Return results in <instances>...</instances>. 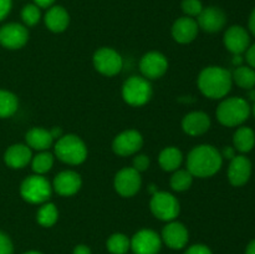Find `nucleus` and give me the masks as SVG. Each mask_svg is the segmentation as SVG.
<instances>
[{
  "mask_svg": "<svg viewBox=\"0 0 255 254\" xmlns=\"http://www.w3.org/2000/svg\"><path fill=\"white\" fill-rule=\"evenodd\" d=\"M223 164L222 153L212 144H199L194 147L187 157V169L193 177L207 178L221 169Z\"/></svg>",
  "mask_w": 255,
  "mask_h": 254,
  "instance_id": "1",
  "label": "nucleus"
},
{
  "mask_svg": "<svg viewBox=\"0 0 255 254\" xmlns=\"http://www.w3.org/2000/svg\"><path fill=\"white\" fill-rule=\"evenodd\" d=\"M233 84L231 71L221 66H208L198 76V87L202 94L212 100L223 99L229 94Z\"/></svg>",
  "mask_w": 255,
  "mask_h": 254,
  "instance_id": "2",
  "label": "nucleus"
},
{
  "mask_svg": "<svg viewBox=\"0 0 255 254\" xmlns=\"http://www.w3.org/2000/svg\"><path fill=\"white\" fill-rule=\"evenodd\" d=\"M55 156L61 162L71 166L81 164L87 158V147L76 134H64L54 146Z\"/></svg>",
  "mask_w": 255,
  "mask_h": 254,
  "instance_id": "3",
  "label": "nucleus"
},
{
  "mask_svg": "<svg viewBox=\"0 0 255 254\" xmlns=\"http://www.w3.org/2000/svg\"><path fill=\"white\" fill-rule=\"evenodd\" d=\"M216 115L218 121L224 126H239L248 120L251 106L242 97H229L219 104Z\"/></svg>",
  "mask_w": 255,
  "mask_h": 254,
  "instance_id": "4",
  "label": "nucleus"
},
{
  "mask_svg": "<svg viewBox=\"0 0 255 254\" xmlns=\"http://www.w3.org/2000/svg\"><path fill=\"white\" fill-rule=\"evenodd\" d=\"M52 186L50 182L40 174H31L22 181L20 186V194L22 199L31 204H42L51 197Z\"/></svg>",
  "mask_w": 255,
  "mask_h": 254,
  "instance_id": "5",
  "label": "nucleus"
},
{
  "mask_svg": "<svg viewBox=\"0 0 255 254\" xmlns=\"http://www.w3.org/2000/svg\"><path fill=\"white\" fill-rule=\"evenodd\" d=\"M152 94L151 82L143 76H131L122 86V97L131 106H143L151 100Z\"/></svg>",
  "mask_w": 255,
  "mask_h": 254,
  "instance_id": "6",
  "label": "nucleus"
},
{
  "mask_svg": "<svg viewBox=\"0 0 255 254\" xmlns=\"http://www.w3.org/2000/svg\"><path fill=\"white\" fill-rule=\"evenodd\" d=\"M149 208H151V212L157 219L171 222L178 217L181 207H179L178 199L173 194L161 191L154 192L152 194Z\"/></svg>",
  "mask_w": 255,
  "mask_h": 254,
  "instance_id": "7",
  "label": "nucleus"
},
{
  "mask_svg": "<svg viewBox=\"0 0 255 254\" xmlns=\"http://www.w3.org/2000/svg\"><path fill=\"white\" fill-rule=\"evenodd\" d=\"M92 61L95 69L105 76H115L120 74L124 66L121 55L111 47H101L97 50L94 54Z\"/></svg>",
  "mask_w": 255,
  "mask_h": 254,
  "instance_id": "8",
  "label": "nucleus"
},
{
  "mask_svg": "<svg viewBox=\"0 0 255 254\" xmlns=\"http://www.w3.org/2000/svg\"><path fill=\"white\" fill-rule=\"evenodd\" d=\"M141 173L133 167H125L120 169L114 179V187L122 197H132L141 189Z\"/></svg>",
  "mask_w": 255,
  "mask_h": 254,
  "instance_id": "9",
  "label": "nucleus"
},
{
  "mask_svg": "<svg viewBox=\"0 0 255 254\" xmlns=\"http://www.w3.org/2000/svg\"><path fill=\"white\" fill-rule=\"evenodd\" d=\"M143 146V137L136 129H126L115 137L112 149L121 157L132 156L137 153Z\"/></svg>",
  "mask_w": 255,
  "mask_h": 254,
  "instance_id": "10",
  "label": "nucleus"
},
{
  "mask_svg": "<svg viewBox=\"0 0 255 254\" xmlns=\"http://www.w3.org/2000/svg\"><path fill=\"white\" fill-rule=\"evenodd\" d=\"M168 69V60L162 52L149 51L141 57L139 70L144 79L156 80L163 76Z\"/></svg>",
  "mask_w": 255,
  "mask_h": 254,
  "instance_id": "11",
  "label": "nucleus"
},
{
  "mask_svg": "<svg viewBox=\"0 0 255 254\" xmlns=\"http://www.w3.org/2000/svg\"><path fill=\"white\" fill-rule=\"evenodd\" d=\"M29 40V31L25 25L9 22L0 27V44L10 50L21 49Z\"/></svg>",
  "mask_w": 255,
  "mask_h": 254,
  "instance_id": "12",
  "label": "nucleus"
},
{
  "mask_svg": "<svg viewBox=\"0 0 255 254\" xmlns=\"http://www.w3.org/2000/svg\"><path fill=\"white\" fill-rule=\"evenodd\" d=\"M161 246V237L152 229H141L131 239V248L134 254H157Z\"/></svg>",
  "mask_w": 255,
  "mask_h": 254,
  "instance_id": "13",
  "label": "nucleus"
},
{
  "mask_svg": "<svg viewBox=\"0 0 255 254\" xmlns=\"http://www.w3.org/2000/svg\"><path fill=\"white\" fill-rule=\"evenodd\" d=\"M223 42L228 51L234 55H241L248 50L249 44H251V36L243 26L233 25L224 32Z\"/></svg>",
  "mask_w": 255,
  "mask_h": 254,
  "instance_id": "14",
  "label": "nucleus"
},
{
  "mask_svg": "<svg viewBox=\"0 0 255 254\" xmlns=\"http://www.w3.org/2000/svg\"><path fill=\"white\" fill-rule=\"evenodd\" d=\"M227 16L222 9L217 6L203 7L201 14L197 16L199 29L206 32H218L226 26Z\"/></svg>",
  "mask_w": 255,
  "mask_h": 254,
  "instance_id": "15",
  "label": "nucleus"
},
{
  "mask_svg": "<svg viewBox=\"0 0 255 254\" xmlns=\"http://www.w3.org/2000/svg\"><path fill=\"white\" fill-rule=\"evenodd\" d=\"M82 186L81 177L75 171H62L57 174L52 182V188L57 194L70 197L76 194Z\"/></svg>",
  "mask_w": 255,
  "mask_h": 254,
  "instance_id": "16",
  "label": "nucleus"
},
{
  "mask_svg": "<svg viewBox=\"0 0 255 254\" xmlns=\"http://www.w3.org/2000/svg\"><path fill=\"white\" fill-rule=\"evenodd\" d=\"M252 174V162L246 156H236L228 167V179L233 186H244Z\"/></svg>",
  "mask_w": 255,
  "mask_h": 254,
  "instance_id": "17",
  "label": "nucleus"
},
{
  "mask_svg": "<svg viewBox=\"0 0 255 254\" xmlns=\"http://www.w3.org/2000/svg\"><path fill=\"white\" fill-rule=\"evenodd\" d=\"M199 26L193 17L182 16L172 25V36L179 44H189L197 37Z\"/></svg>",
  "mask_w": 255,
  "mask_h": 254,
  "instance_id": "18",
  "label": "nucleus"
},
{
  "mask_svg": "<svg viewBox=\"0 0 255 254\" xmlns=\"http://www.w3.org/2000/svg\"><path fill=\"white\" fill-rule=\"evenodd\" d=\"M162 239L172 249H182L188 243V231L181 222L171 221L162 231Z\"/></svg>",
  "mask_w": 255,
  "mask_h": 254,
  "instance_id": "19",
  "label": "nucleus"
},
{
  "mask_svg": "<svg viewBox=\"0 0 255 254\" xmlns=\"http://www.w3.org/2000/svg\"><path fill=\"white\" fill-rule=\"evenodd\" d=\"M209 127H211V119L206 112H189L182 120V128L189 136H201L208 131Z\"/></svg>",
  "mask_w": 255,
  "mask_h": 254,
  "instance_id": "20",
  "label": "nucleus"
},
{
  "mask_svg": "<svg viewBox=\"0 0 255 254\" xmlns=\"http://www.w3.org/2000/svg\"><path fill=\"white\" fill-rule=\"evenodd\" d=\"M32 152L27 144L15 143L5 151L4 161L10 168L20 169L26 167L31 162Z\"/></svg>",
  "mask_w": 255,
  "mask_h": 254,
  "instance_id": "21",
  "label": "nucleus"
},
{
  "mask_svg": "<svg viewBox=\"0 0 255 254\" xmlns=\"http://www.w3.org/2000/svg\"><path fill=\"white\" fill-rule=\"evenodd\" d=\"M45 25L52 32H62L70 24V15L65 7L60 5H52L49 7L44 16Z\"/></svg>",
  "mask_w": 255,
  "mask_h": 254,
  "instance_id": "22",
  "label": "nucleus"
},
{
  "mask_svg": "<svg viewBox=\"0 0 255 254\" xmlns=\"http://www.w3.org/2000/svg\"><path fill=\"white\" fill-rule=\"evenodd\" d=\"M26 144L35 151H47L52 146L55 139L52 138L50 129H45L42 127H32L25 134Z\"/></svg>",
  "mask_w": 255,
  "mask_h": 254,
  "instance_id": "23",
  "label": "nucleus"
},
{
  "mask_svg": "<svg viewBox=\"0 0 255 254\" xmlns=\"http://www.w3.org/2000/svg\"><path fill=\"white\" fill-rule=\"evenodd\" d=\"M159 166L166 172H174L179 169L183 162V153L177 147L169 146L161 151L158 156Z\"/></svg>",
  "mask_w": 255,
  "mask_h": 254,
  "instance_id": "24",
  "label": "nucleus"
},
{
  "mask_svg": "<svg viewBox=\"0 0 255 254\" xmlns=\"http://www.w3.org/2000/svg\"><path fill=\"white\" fill-rule=\"evenodd\" d=\"M234 148L242 153L252 151L255 144V133L249 127H239L233 137Z\"/></svg>",
  "mask_w": 255,
  "mask_h": 254,
  "instance_id": "25",
  "label": "nucleus"
},
{
  "mask_svg": "<svg viewBox=\"0 0 255 254\" xmlns=\"http://www.w3.org/2000/svg\"><path fill=\"white\" fill-rule=\"evenodd\" d=\"M233 81L239 87L246 90H252L255 86V70L251 66H237L232 75Z\"/></svg>",
  "mask_w": 255,
  "mask_h": 254,
  "instance_id": "26",
  "label": "nucleus"
},
{
  "mask_svg": "<svg viewBox=\"0 0 255 254\" xmlns=\"http://www.w3.org/2000/svg\"><path fill=\"white\" fill-rule=\"evenodd\" d=\"M54 162V154L50 153V152L47 151H41L37 154H35V156H32V159L30 163H31V168L35 174L44 176L45 173H47V172L52 168Z\"/></svg>",
  "mask_w": 255,
  "mask_h": 254,
  "instance_id": "27",
  "label": "nucleus"
},
{
  "mask_svg": "<svg viewBox=\"0 0 255 254\" xmlns=\"http://www.w3.org/2000/svg\"><path fill=\"white\" fill-rule=\"evenodd\" d=\"M19 101L12 92L0 90V119L12 116L17 111Z\"/></svg>",
  "mask_w": 255,
  "mask_h": 254,
  "instance_id": "28",
  "label": "nucleus"
},
{
  "mask_svg": "<svg viewBox=\"0 0 255 254\" xmlns=\"http://www.w3.org/2000/svg\"><path fill=\"white\" fill-rule=\"evenodd\" d=\"M57 218H59V211L56 206L50 202L42 203L36 213L37 223L42 227H52L57 222Z\"/></svg>",
  "mask_w": 255,
  "mask_h": 254,
  "instance_id": "29",
  "label": "nucleus"
},
{
  "mask_svg": "<svg viewBox=\"0 0 255 254\" xmlns=\"http://www.w3.org/2000/svg\"><path fill=\"white\" fill-rule=\"evenodd\" d=\"M193 178L194 177L192 176L188 169H177L172 174L169 184H171L173 191L184 192L191 188L192 183H193Z\"/></svg>",
  "mask_w": 255,
  "mask_h": 254,
  "instance_id": "30",
  "label": "nucleus"
},
{
  "mask_svg": "<svg viewBox=\"0 0 255 254\" xmlns=\"http://www.w3.org/2000/svg\"><path fill=\"white\" fill-rule=\"evenodd\" d=\"M131 247V241L122 233H115L107 241V249L112 254H126Z\"/></svg>",
  "mask_w": 255,
  "mask_h": 254,
  "instance_id": "31",
  "label": "nucleus"
},
{
  "mask_svg": "<svg viewBox=\"0 0 255 254\" xmlns=\"http://www.w3.org/2000/svg\"><path fill=\"white\" fill-rule=\"evenodd\" d=\"M41 19V11L40 7L35 4H27L21 10V20L25 26H35Z\"/></svg>",
  "mask_w": 255,
  "mask_h": 254,
  "instance_id": "32",
  "label": "nucleus"
},
{
  "mask_svg": "<svg viewBox=\"0 0 255 254\" xmlns=\"http://www.w3.org/2000/svg\"><path fill=\"white\" fill-rule=\"evenodd\" d=\"M182 10L186 14V16L194 17L198 16L203 10L201 0H183L182 1Z\"/></svg>",
  "mask_w": 255,
  "mask_h": 254,
  "instance_id": "33",
  "label": "nucleus"
},
{
  "mask_svg": "<svg viewBox=\"0 0 255 254\" xmlns=\"http://www.w3.org/2000/svg\"><path fill=\"white\" fill-rule=\"evenodd\" d=\"M132 167H133L136 171H138L139 173H141V172L147 171L149 167V158L146 156V154H137V156L133 157Z\"/></svg>",
  "mask_w": 255,
  "mask_h": 254,
  "instance_id": "34",
  "label": "nucleus"
},
{
  "mask_svg": "<svg viewBox=\"0 0 255 254\" xmlns=\"http://www.w3.org/2000/svg\"><path fill=\"white\" fill-rule=\"evenodd\" d=\"M14 248L9 237L5 233L0 232V254H12Z\"/></svg>",
  "mask_w": 255,
  "mask_h": 254,
  "instance_id": "35",
  "label": "nucleus"
},
{
  "mask_svg": "<svg viewBox=\"0 0 255 254\" xmlns=\"http://www.w3.org/2000/svg\"><path fill=\"white\" fill-rule=\"evenodd\" d=\"M184 254H213L211 249L203 244H194V246L189 247Z\"/></svg>",
  "mask_w": 255,
  "mask_h": 254,
  "instance_id": "36",
  "label": "nucleus"
},
{
  "mask_svg": "<svg viewBox=\"0 0 255 254\" xmlns=\"http://www.w3.org/2000/svg\"><path fill=\"white\" fill-rule=\"evenodd\" d=\"M12 7V0H0V21L9 15Z\"/></svg>",
  "mask_w": 255,
  "mask_h": 254,
  "instance_id": "37",
  "label": "nucleus"
},
{
  "mask_svg": "<svg viewBox=\"0 0 255 254\" xmlns=\"http://www.w3.org/2000/svg\"><path fill=\"white\" fill-rule=\"evenodd\" d=\"M247 61H248L249 66L253 67L255 70V44L252 45V46L248 47L247 50Z\"/></svg>",
  "mask_w": 255,
  "mask_h": 254,
  "instance_id": "38",
  "label": "nucleus"
},
{
  "mask_svg": "<svg viewBox=\"0 0 255 254\" xmlns=\"http://www.w3.org/2000/svg\"><path fill=\"white\" fill-rule=\"evenodd\" d=\"M55 0H34V4L39 6L40 9H47L54 5Z\"/></svg>",
  "mask_w": 255,
  "mask_h": 254,
  "instance_id": "39",
  "label": "nucleus"
},
{
  "mask_svg": "<svg viewBox=\"0 0 255 254\" xmlns=\"http://www.w3.org/2000/svg\"><path fill=\"white\" fill-rule=\"evenodd\" d=\"M74 254H91V249H90L87 246L80 244V246L75 247Z\"/></svg>",
  "mask_w": 255,
  "mask_h": 254,
  "instance_id": "40",
  "label": "nucleus"
},
{
  "mask_svg": "<svg viewBox=\"0 0 255 254\" xmlns=\"http://www.w3.org/2000/svg\"><path fill=\"white\" fill-rule=\"evenodd\" d=\"M222 157H226V158L228 159L234 158V157H236V148H234V147H226Z\"/></svg>",
  "mask_w": 255,
  "mask_h": 254,
  "instance_id": "41",
  "label": "nucleus"
},
{
  "mask_svg": "<svg viewBox=\"0 0 255 254\" xmlns=\"http://www.w3.org/2000/svg\"><path fill=\"white\" fill-rule=\"evenodd\" d=\"M50 133H51L52 138L56 139V141L60 138V137L64 136V133H62V129L60 128V127H52V128L50 129Z\"/></svg>",
  "mask_w": 255,
  "mask_h": 254,
  "instance_id": "42",
  "label": "nucleus"
},
{
  "mask_svg": "<svg viewBox=\"0 0 255 254\" xmlns=\"http://www.w3.org/2000/svg\"><path fill=\"white\" fill-rule=\"evenodd\" d=\"M249 29L255 35V9L252 11L251 16H249Z\"/></svg>",
  "mask_w": 255,
  "mask_h": 254,
  "instance_id": "43",
  "label": "nucleus"
},
{
  "mask_svg": "<svg viewBox=\"0 0 255 254\" xmlns=\"http://www.w3.org/2000/svg\"><path fill=\"white\" fill-rule=\"evenodd\" d=\"M246 254H255V239H254V241H252L251 243L248 244V247H247Z\"/></svg>",
  "mask_w": 255,
  "mask_h": 254,
  "instance_id": "44",
  "label": "nucleus"
},
{
  "mask_svg": "<svg viewBox=\"0 0 255 254\" xmlns=\"http://www.w3.org/2000/svg\"><path fill=\"white\" fill-rule=\"evenodd\" d=\"M24 254H42V253H40V252H36V251H30V252H26V253H24Z\"/></svg>",
  "mask_w": 255,
  "mask_h": 254,
  "instance_id": "45",
  "label": "nucleus"
},
{
  "mask_svg": "<svg viewBox=\"0 0 255 254\" xmlns=\"http://www.w3.org/2000/svg\"><path fill=\"white\" fill-rule=\"evenodd\" d=\"M253 114H254V116H255V104H254V106H253Z\"/></svg>",
  "mask_w": 255,
  "mask_h": 254,
  "instance_id": "46",
  "label": "nucleus"
}]
</instances>
